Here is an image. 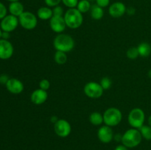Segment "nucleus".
Masks as SVG:
<instances>
[{"label": "nucleus", "instance_id": "nucleus-1", "mask_svg": "<svg viewBox=\"0 0 151 150\" xmlns=\"http://www.w3.org/2000/svg\"><path fill=\"white\" fill-rule=\"evenodd\" d=\"M75 41L72 36L66 34H58L53 41V46L56 51L69 52L75 47Z\"/></svg>", "mask_w": 151, "mask_h": 150}, {"label": "nucleus", "instance_id": "nucleus-2", "mask_svg": "<svg viewBox=\"0 0 151 150\" xmlns=\"http://www.w3.org/2000/svg\"><path fill=\"white\" fill-rule=\"evenodd\" d=\"M65 22L66 26L72 29H78L83 22V16L77 8H69L64 13Z\"/></svg>", "mask_w": 151, "mask_h": 150}, {"label": "nucleus", "instance_id": "nucleus-3", "mask_svg": "<svg viewBox=\"0 0 151 150\" xmlns=\"http://www.w3.org/2000/svg\"><path fill=\"white\" fill-rule=\"evenodd\" d=\"M142 140L139 129L131 128L122 135V143L128 148H134L140 144Z\"/></svg>", "mask_w": 151, "mask_h": 150}, {"label": "nucleus", "instance_id": "nucleus-4", "mask_svg": "<svg viewBox=\"0 0 151 150\" xmlns=\"http://www.w3.org/2000/svg\"><path fill=\"white\" fill-rule=\"evenodd\" d=\"M105 124L113 127L119 125L122 120V113L116 107H109L103 113Z\"/></svg>", "mask_w": 151, "mask_h": 150}, {"label": "nucleus", "instance_id": "nucleus-5", "mask_svg": "<svg viewBox=\"0 0 151 150\" xmlns=\"http://www.w3.org/2000/svg\"><path fill=\"white\" fill-rule=\"evenodd\" d=\"M128 121L131 127L139 129L144 125L145 121V112L139 107L132 109L128 114Z\"/></svg>", "mask_w": 151, "mask_h": 150}, {"label": "nucleus", "instance_id": "nucleus-6", "mask_svg": "<svg viewBox=\"0 0 151 150\" xmlns=\"http://www.w3.org/2000/svg\"><path fill=\"white\" fill-rule=\"evenodd\" d=\"M19 24L27 30H32L38 24V19L34 13L24 11L19 18Z\"/></svg>", "mask_w": 151, "mask_h": 150}, {"label": "nucleus", "instance_id": "nucleus-7", "mask_svg": "<svg viewBox=\"0 0 151 150\" xmlns=\"http://www.w3.org/2000/svg\"><path fill=\"white\" fill-rule=\"evenodd\" d=\"M83 91L85 95L88 98L98 99L103 96L104 90L99 82L91 81L86 84Z\"/></svg>", "mask_w": 151, "mask_h": 150}, {"label": "nucleus", "instance_id": "nucleus-8", "mask_svg": "<svg viewBox=\"0 0 151 150\" xmlns=\"http://www.w3.org/2000/svg\"><path fill=\"white\" fill-rule=\"evenodd\" d=\"M54 131L58 136L66 138L70 135L72 126L70 123L66 119H58V121L54 124Z\"/></svg>", "mask_w": 151, "mask_h": 150}, {"label": "nucleus", "instance_id": "nucleus-9", "mask_svg": "<svg viewBox=\"0 0 151 150\" xmlns=\"http://www.w3.org/2000/svg\"><path fill=\"white\" fill-rule=\"evenodd\" d=\"M19 24L18 17L13 15H7L4 19H1L0 27L3 32H11L17 28Z\"/></svg>", "mask_w": 151, "mask_h": 150}, {"label": "nucleus", "instance_id": "nucleus-10", "mask_svg": "<svg viewBox=\"0 0 151 150\" xmlns=\"http://www.w3.org/2000/svg\"><path fill=\"white\" fill-rule=\"evenodd\" d=\"M14 52L13 44L8 40L0 39V59L7 60L13 56Z\"/></svg>", "mask_w": 151, "mask_h": 150}, {"label": "nucleus", "instance_id": "nucleus-11", "mask_svg": "<svg viewBox=\"0 0 151 150\" xmlns=\"http://www.w3.org/2000/svg\"><path fill=\"white\" fill-rule=\"evenodd\" d=\"M50 26L53 32L58 34L62 33L66 27L63 16H53L50 20Z\"/></svg>", "mask_w": 151, "mask_h": 150}, {"label": "nucleus", "instance_id": "nucleus-12", "mask_svg": "<svg viewBox=\"0 0 151 150\" xmlns=\"http://www.w3.org/2000/svg\"><path fill=\"white\" fill-rule=\"evenodd\" d=\"M98 139L103 144H109L113 140L114 132L111 126L104 125L102 126L97 131Z\"/></svg>", "mask_w": 151, "mask_h": 150}, {"label": "nucleus", "instance_id": "nucleus-13", "mask_svg": "<svg viewBox=\"0 0 151 150\" xmlns=\"http://www.w3.org/2000/svg\"><path fill=\"white\" fill-rule=\"evenodd\" d=\"M126 6L121 1L114 2L109 6V13L113 18H120L126 13Z\"/></svg>", "mask_w": 151, "mask_h": 150}, {"label": "nucleus", "instance_id": "nucleus-14", "mask_svg": "<svg viewBox=\"0 0 151 150\" xmlns=\"http://www.w3.org/2000/svg\"><path fill=\"white\" fill-rule=\"evenodd\" d=\"M5 86L7 91L13 94H20L24 91V84L16 78H10Z\"/></svg>", "mask_w": 151, "mask_h": 150}, {"label": "nucleus", "instance_id": "nucleus-15", "mask_svg": "<svg viewBox=\"0 0 151 150\" xmlns=\"http://www.w3.org/2000/svg\"><path fill=\"white\" fill-rule=\"evenodd\" d=\"M47 99H48V94H47V91H44L41 88H38V89L32 91L30 96L31 101L35 105L43 104L46 102Z\"/></svg>", "mask_w": 151, "mask_h": 150}, {"label": "nucleus", "instance_id": "nucleus-16", "mask_svg": "<svg viewBox=\"0 0 151 150\" xmlns=\"http://www.w3.org/2000/svg\"><path fill=\"white\" fill-rule=\"evenodd\" d=\"M8 10L10 15H13V16H16V17L18 18L24 12V5L20 2V1L10 2L8 7Z\"/></svg>", "mask_w": 151, "mask_h": 150}, {"label": "nucleus", "instance_id": "nucleus-17", "mask_svg": "<svg viewBox=\"0 0 151 150\" xmlns=\"http://www.w3.org/2000/svg\"><path fill=\"white\" fill-rule=\"evenodd\" d=\"M37 16L41 20H50L53 16L52 9L49 7H41L37 10Z\"/></svg>", "mask_w": 151, "mask_h": 150}, {"label": "nucleus", "instance_id": "nucleus-18", "mask_svg": "<svg viewBox=\"0 0 151 150\" xmlns=\"http://www.w3.org/2000/svg\"><path fill=\"white\" fill-rule=\"evenodd\" d=\"M90 15H91V19L94 20H100L103 19L104 16V10L103 7H100L97 4L91 5V10H90Z\"/></svg>", "mask_w": 151, "mask_h": 150}, {"label": "nucleus", "instance_id": "nucleus-19", "mask_svg": "<svg viewBox=\"0 0 151 150\" xmlns=\"http://www.w3.org/2000/svg\"><path fill=\"white\" fill-rule=\"evenodd\" d=\"M139 56L142 57H147L151 54V46L147 42H142L137 46Z\"/></svg>", "mask_w": 151, "mask_h": 150}, {"label": "nucleus", "instance_id": "nucleus-20", "mask_svg": "<svg viewBox=\"0 0 151 150\" xmlns=\"http://www.w3.org/2000/svg\"><path fill=\"white\" fill-rule=\"evenodd\" d=\"M89 121L91 124L94 126H100L104 123L103 115L99 112H93L89 116Z\"/></svg>", "mask_w": 151, "mask_h": 150}, {"label": "nucleus", "instance_id": "nucleus-21", "mask_svg": "<svg viewBox=\"0 0 151 150\" xmlns=\"http://www.w3.org/2000/svg\"><path fill=\"white\" fill-rule=\"evenodd\" d=\"M91 3L88 0H80L77 5L76 8L81 12V13H86L90 11L91 10Z\"/></svg>", "mask_w": 151, "mask_h": 150}, {"label": "nucleus", "instance_id": "nucleus-22", "mask_svg": "<svg viewBox=\"0 0 151 150\" xmlns=\"http://www.w3.org/2000/svg\"><path fill=\"white\" fill-rule=\"evenodd\" d=\"M54 60L57 64L63 65L67 61V54L63 51H56L54 54Z\"/></svg>", "mask_w": 151, "mask_h": 150}, {"label": "nucleus", "instance_id": "nucleus-23", "mask_svg": "<svg viewBox=\"0 0 151 150\" xmlns=\"http://www.w3.org/2000/svg\"><path fill=\"white\" fill-rule=\"evenodd\" d=\"M142 138L147 141H151V126L149 125H143L139 129Z\"/></svg>", "mask_w": 151, "mask_h": 150}, {"label": "nucleus", "instance_id": "nucleus-24", "mask_svg": "<svg viewBox=\"0 0 151 150\" xmlns=\"http://www.w3.org/2000/svg\"><path fill=\"white\" fill-rule=\"evenodd\" d=\"M126 56L130 60H136L139 56L137 47H131L126 51Z\"/></svg>", "mask_w": 151, "mask_h": 150}, {"label": "nucleus", "instance_id": "nucleus-25", "mask_svg": "<svg viewBox=\"0 0 151 150\" xmlns=\"http://www.w3.org/2000/svg\"><path fill=\"white\" fill-rule=\"evenodd\" d=\"M100 84L101 85L102 88H103L104 91L105 90H109V88H111V86L112 81L111 79L109 77H108V76H104V77H103L101 79Z\"/></svg>", "mask_w": 151, "mask_h": 150}, {"label": "nucleus", "instance_id": "nucleus-26", "mask_svg": "<svg viewBox=\"0 0 151 150\" xmlns=\"http://www.w3.org/2000/svg\"><path fill=\"white\" fill-rule=\"evenodd\" d=\"M79 0H62V2L69 8H76Z\"/></svg>", "mask_w": 151, "mask_h": 150}, {"label": "nucleus", "instance_id": "nucleus-27", "mask_svg": "<svg viewBox=\"0 0 151 150\" xmlns=\"http://www.w3.org/2000/svg\"><path fill=\"white\" fill-rule=\"evenodd\" d=\"M50 88V82L48 79H43L39 82V88L44 90V91H47L49 88Z\"/></svg>", "mask_w": 151, "mask_h": 150}, {"label": "nucleus", "instance_id": "nucleus-28", "mask_svg": "<svg viewBox=\"0 0 151 150\" xmlns=\"http://www.w3.org/2000/svg\"><path fill=\"white\" fill-rule=\"evenodd\" d=\"M53 16H63V9L61 6L58 5L56 7H53L52 9Z\"/></svg>", "mask_w": 151, "mask_h": 150}, {"label": "nucleus", "instance_id": "nucleus-29", "mask_svg": "<svg viewBox=\"0 0 151 150\" xmlns=\"http://www.w3.org/2000/svg\"><path fill=\"white\" fill-rule=\"evenodd\" d=\"M44 2L47 7H55L60 4V3L62 2V0H44Z\"/></svg>", "mask_w": 151, "mask_h": 150}, {"label": "nucleus", "instance_id": "nucleus-30", "mask_svg": "<svg viewBox=\"0 0 151 150\" xmlns=\"http://www.w3.org/2000/svg\"><path fill=\"white\" fill-rule=\"evenodd\" d=\"M7 10L4 4L0 2V19H2L7 16Z\"/></svg>", "mask_w": 151, "mask_h": 150}, {"label": "nucleus", "instance_id": "nucleus-31", "mask_svg": "<svg viewBox=\"0 0 151 150\" xmlns=\"http://www.w3.org/2000/svg\"><path fill=\"white\" fill-rule=\"evenodd\" d=\"M95 1L96 4L103 8L108 7L110 4V0H95Z\"/></svg>", "mask_w": 151, "mask_h": 150}, {"label": "nucleus", "instance_id": "nucleus-32", "mask_svg": "<svg viewBox=\"0 0 151 150\" xmlns=\"http://www.w3.org/2000/svg\"><path fill=\"white\" fill-rule=\"evenodd\" d=\"M9 79H10V78L7 74L0 75V83L6 85V83H7Z\"/></svg>", "mask_w": 151, "mask_h": 150}, {"label": "nucleus", "instance_id": "nucleus-33", "mask_svg": "<svg viewBox=\"0 0 151 150\" xmlns=\"http://www.w3.org/2000/svg\"><path fill=\"white\" fill-rule=\"evenodd\" d=\"M136 13V9L134 7H129L126 9V13L129 16H134Z\"/></svg>", "mask_w": 151, "mask_h": 150}, {"label": "nucleus", "instance_id": "nucleus-34", "mask_svg": "<svg viewBox=\"0 0 151 150\" xmlns=\"http://www.w3.org/2000/svg\"><path fill=\"white\" fill-rule=\"evenodd\" d=\"M9 38H10V32H2V35H1V39L8 40Z\"/></svg>", "mask_w": 151, "mask_h": 150}, {"label": "nucleus", "instance_id": "nucleus-35", "mask_svg": "<svg viewBox=\"0 0 151 150\" xmlns=\"http://www.w3.org/2000/svg\"><path fill=\"white\" fill-rule=\"evenodd\" d=\"M114 150H128V147H126L125 146H124L123 144L122 145H119L115 148Z\"/></svg>", "mask_w": 151, "mask_h": 150}, {"label": "nucleus", "instance_id": "nucleus-36", "mask_svg": "<svg viewBox=\"0 0 151 150\" xmlns=\"http://www.w3.org/2000/svg\"><path fill=\"white\" fill-rule=\"evenodd\" d=\"M58 121V118L56 116H51V118H50V121H51L52 123L55 124Z\"/></svg>", "mask_w": 151, "mask_h": 150}, {"label": "nucleus", "instance_id": "nucleus-37", "mask_svg": "<svg viewBox=\"0 0 151 150\" xmlns=\"http://www.w3.org/2000/svg\"><path fill=\"white\" fill-rule=\"evenodd\" d=\"M147 123H148L149 126H151V115L150 116H149L148 119H147Z\"/></svg>", "mask_w": 151, "mask_h": 150}, {"label": "nucleus", "instance_id": "nucleus-38", "mask_svg": "<svg viewBox=\"0 0 151 150\" xmlns=\"http://www.w3.org/2000/svg\"><path fill=\"white\" fill-rule=\"evenodd\" d=\"M2 32H3V31L1 30V27H0V39H1V35H2Z\"/></svg>", "mask_w": 151, "mask_h": 150}, {"label": "nucleus", "instance_id": "nucleus-39", "mask_svg": "<svg viewBox=\"0 0 151 150\" xmlns=\"http://www.w3.org/2000/svg\"><path fill=\"white\" fill-rule=\"evenodd\" d=\"M147 75H148L149 77L151 78V69H150V70L149 71H148V74H147Z\"/></svg>", "mask_w": 151, "mask_h": 150}, {"label": "nucleus", "instance_id": "nucleus-40", "mask_svg": "<svg viewBox=\"0 0 151 150\" xmlns=\"http://www.w3.org/2000/svg\"><path fill=\"white\" fill-rule=\"evenodd\" d=\"M7 1H10V2H14V1H19V0H7Z\"/></svg>", "mask_w": 151, "mask_h": 150}, {"label": "nucleus", "instance_id": "nucleus-41", "mask_svg": "<svg viewBox=\"0 0 151 150\" xmlns=\"http://www.w3.org/2000/svg\"><path fill=\"white\" fill-rule=\"evenodd\" d=\"M88 1H95V0H88Z\"/></svg>", "mask_w": 151, "mask_h": 150}, {"label": "nucleus", "instance_id": "nucleus-42", "mask_svg": "<svg viewBox=\"0 0 151 150\" xmlns=\"http://www.w3.org/2000/svg\"><path fill=\"white\" fill-rule=\"evenodd\" d=\"M150 106H151V101H150Z\"/></svg>", "mask_w": 151, "mask_h": 150}]
</instances>
